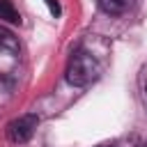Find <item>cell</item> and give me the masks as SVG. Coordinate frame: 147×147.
I'll list each match as a JSON object with an SVG mask.
<instances>
[{"instance_id": "1", "label": "cell", "mask_w": 147, "mask_h": 147, "mask_svg": "<svg viewBox=\"0 0 147 147\" xmlns=\"http://www.w3.org/2000/svg\"><path fill=\"white\" fill-rule=\"evenodd\" d=\"M99 62L85 53V51H76L69 62H67V71H64V78L69 85H76V87H85L90 83H94L99 78Z\"/></svg>"}, {"instance_id": "2", "label": "cell", "mask_w": 147, "mask_h": 147, "mask_svg": "<svg viewBox=\"0 0 147 147\" xmlns=\"http://www.w3.org/2000/svg\"><path fill=\"white\" fill-rule=\"evenodd\" d=\"M37 124H39L37 115H21V117H16V119H11L7 124V138L11 142H16V145H23L34 136Z\"/></svg>"}, {"instance_id": "3", "label": "cell", "mask_w": 147, "mask_h": 147, "mask_svg": "<svg viewBox=\"0 0 147 147\" xmlns=\"http://www.w3.org/2000/svg\"><path fill=\"white\" fill-rule=\"evenodd\" d=\"M0 51L7 53V55H16L21 51V44L14 37V32L7 30V28H2V25H0Z\"/></svg>"}, {"instance_id": "4", "label": "cell", "mask_w": 147, "mask_h": 147, "mask_svg": "<svg viewBox=\"0 0 147 147\" xmlns=\"http://www.w3.org/2000/svg\"><path fill=\"white\" fill-rule=\"evenodd\" d=\"M133 0H99V7L106 11V14H113V16H119L124 14L129 7H131Z\"/></svg>"}, {"instance_id": "5", "label": "cell", "mask_w": 147, "mask_h": 147, "mask_svg": "<svg viewBox=\"0 0 147 147\" xmlns=\"http://www.w3.org/2000/svg\"><path fill=\"white\" fill-rule=\"evenodd\" d=\"M0 21L7 23H21V14L16 11V7L9 0H0Z\"/></svg>"}, {"instance_id": "6", "label": "cell", "mask_w": 147, "mask_h": 147, "mask_svg": "<svg viewBox=\"0 0 147 147\" xmlns=\"http://www.w3.org/2000/svg\"><path fill=\"white\" fill-rule=\"evenodd\" d=\"M46 5H48V11L53 14V16H57L60 14V5H57V0H44Z\"/></svg>"}]
</instances>
